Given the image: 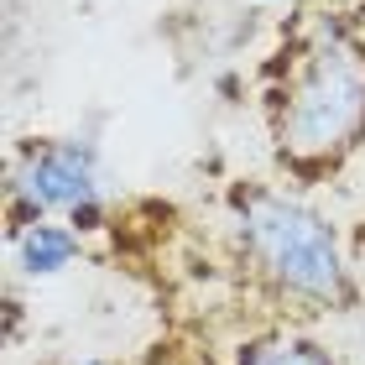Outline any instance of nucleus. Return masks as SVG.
I'll return each mask as SVG.
<instances>
[{"label":"nucleus","instance_id":"f03ea898","mask_svg":"<svg viewBox=\"0 0 365 365\" xmlns=\"http://www.w3.org/2000/svg\"><path fill=\"white\" fill-rule=\"evenodd\" d=\"M225 225L240 267L272 303L292 313H344L360 303L350 240L308 198L272 182H235L225 193Z\"/></svg>","mask_w":365,"mask_h":365},{"label":"nucleus","instance_id":"0eeeda50","mask_svg":"<svg viewBox=\"0 0 365 365\" xmlns=\"http://www.w3.org/2000/svg\"><path fill=\"white\" fill-rule=\"evenodd\" d=\"M78 365H120V360H105V355H94V360H78Z\"/></svg>","mask_w":365,"mask_h":365},{"label":"nucleus","instance_id":"39448f33","mask_svg":"<svg viewBox=\"0 0 365 365\" xmlns=\"http://www.w3.org/2000/svg\"><path fill=\"white\" fill-rule=\"evenodd\" d=\"M230 365H339V360L329 355L313 334H303V329L272 324V329H261V334L240 339Z\"/></svg>","mask_w":365,"mask_h":365},{"label":"nucleus","instance_id":"20e7f679","mask_svg":"<svg viewBox=\"0 0 365 365\" xmlns=\"http://www.w3.org/2000/svg\"><path fill=\"white\" fill-rule=\"evenodd\" d=\"M11 256H16V267H21V277L47 282V277H63L84 256V235H78L68 220H37V225H26V230L11 235Z\"/></svg>","mask_w":365,"mask_h":365},{"label":"nucleus","instance_id":"7ed1b4c3","mask_svg":"<svg viewBox=\"0 0 365 365\" xmlns=\"http://www.w3.org/2000/svg\"><path fill=\"white\" fill-rule=\"evenodd\" d=\"M6 214H11V235L37 220H68L78 235L105 230L110 198L94 146L73 136L26 141L6 182Z\"/></svg>","mask_w":365,"mask_h":365},{"label":"nucleus","instance_id":"f257e3e1","mask_svg":"<svg viewBox=\"0 0 365 365\" xmlns=\"http://www.w3.org/2000/svg\"><path fill=\"white\" fill-rule=\"evenodd\" d=\"M267 136L297 182L365 157V31L350 16H313L272 63Z\"/></svg>","mask_w":365,"mask_h":365},{"label":"nucleus","instance_id":"423d86ee","mask_svg":"<svg viewBox=\"0 0 365 365\" xmlns=\"http://www.w3.org/2000/svg\"><path fill=\"white\" fill-rule=\"evenodd\" d=\"M350 267H355V277H360V287H365V225L350 235Z\"/></svg>","mask_w":365,"mask_h":365},{"label":"nucleus","instance_id":"1a4fd4ad","mask_svg":"<svg viewBox=\"0 0 365 365\" xmlns=\"http://www.w3.org/2000/svg\"><path fill=\"white\" fill-rule=\"evenodd\" d=\"M152 365H178V360H152Z\"/></svg>","mask_w":365,"mask_h":365},{"label":"nucleus","instance_id":"6e6552de","mask_svg":"<svg viewBox=\"0 0 365 365\" xmlns=\"http://www.w3.org/2000/svg\"><path fill=\"white\" fill-rule=\"evenodd\" d=\"M261 6H292V0H261Z\"/></svg>","mask_w":365,"mask_h":365}]
</instances>
